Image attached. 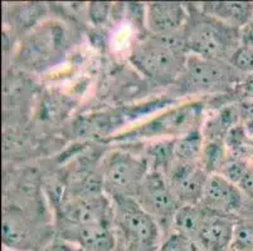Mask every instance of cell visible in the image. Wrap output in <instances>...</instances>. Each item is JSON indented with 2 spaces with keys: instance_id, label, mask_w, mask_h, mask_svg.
I'll return each instance as SVG.
<instances>
[{
  "instance_id": "obj_10",
  "label": "cell",
  "mask_w": 253,
  "mask_h": 251,
  "mask_svg": "<svg viewBox=\"0 0 253 251\" xmlns=\"http://www.w3.org/2000/svg\"><path fill=\"white\" fill-rule=\"evenodd\" d=\"M206 210L195 241L206 251H232L237 217Z\"/></svg>"
},
{
  "instance_id": "obj_4",
  "label": "cell",
  "mask_w": 253,
  "mask_h": 251,
  "mask_svg": "<svg viewBox=\"0 0 253 251\" xmlns=\"http://www.w3.org/2000/svg\"><path fill=\"white\" fill-rule=\"evenodd\" d=\"M241 75L228 62L189 54L184 71L172 86L181 94L214 92L231 87Z\"/></svg>"
},
{
  "instance_id": "obj_18",
  "label": "cell",
  "mask_w": 253,
  "mask_h": 251,
  "mask_svg": "<svg viewBox=\"0 0 253 251\" xmlns=\"http://www.w3.org/2000/svg\"><path fill=\"white\" fill-rule=\"evenodd\" d=\"M229 63L239 74L245 77L253 74V48L241 44L232 55Z\"/></svg>"
},
{
  "instance_id": "obj_25",
  "label": "cell",
  "mask_w": 253,
  "mask_h": 251,
  "mask_svg": "<svg viewBox=\"0 0 253 251\" xmlns=\"http://www.w3.org/2000/svg\"><path fill=\"white\" fill-rule=\"evenodd\" d=\"M120 251H124V250H120Z\"/></svg>"
},
{
  "instance_id": "obj_2",
  "label": "cell",
  "mask_w": 253,
  "mask_h": 251,
  "mask_svg": "<svg viewBox=\"0 0 253 251\" xmlns=\"http://www.w3.org/2000/svg\"><path fill=\"white\" fill-rule=\"evenodd\" d=\"M181 33L172 36H149L134 45L131 64L156 84H174L188 59Z\"/></svg>"
},
{
  "instance_id": "obj_14",
  "label": "cell",
  "mask_w": 253,
  "mask_h": 251,
  "mask_svg": "<svg viewBox=\"0 0 253 251\" xmlns=\"http://www.w3.org/2000/svg\"><path fill=\"white\" fill-rule=\"evenodd\" d=\"M204 138L198 128L184 133L180 138L175 140L174 153L175 160L184 162H199L204 147Z\"/></svg>"
},
{
  "instance_id": "obj_19",
  "label": "cell",
  "mask_w": 253,
  "mask_h": 251,
  "mask_svg": "<svg viewBox=\"0 0 253 251\" xmlns=\"http://www.w3.org/2000/svg\"><path fill=\"white\" fill-rule=\"evenodd\" d=\"M237 186L241 188V191L243 192L246 199L250 200V201H253V165L250 163V166L247 167L243 176L241 177Z\"/></svg>"
},
{
  "instance_id": "obj_20",
  "label": "cell",
  "mask_w": 253,
  "mask_h": 251,
  "mask_svg": "<svg viewBox=\"0 0 253 251\" xmlns=\"http://www.w3.org/2000/svg\"><path fill=\"white\" fill-rule=\"evenodd\" d=\"M43 251H84L81 249L78 248V246L73 245V244L67 243V241L64 240H57V241H52L50 244L45 245L43 248Z\"/></svg>"
},
{
  "instance_id": "obj_22",
  "label": "cell",
  "mask_w": 253,
  "mask_h": 251,
  "mask_svg": "<svg viewBox=\"0 0 253 251\" xmlns=\"http://www.w3.org/2000/svg\"><path fill=\"white\" fill-rule=\"evenodd\" d=\"M241 89H242V94L245 96L246 100L253 102V74L243 78Z\"/></svg>"
},
{
  "instance_id": "obj_24",
  "label": "cell",
  "mask_w": 253,
  "mask_h": 251,
  "mask_svg": "<svg viewBox=\"0 0 253 251\" xmlns=\"http://www.w3.org/2000/svg\"><path fill=\"white\" fill-rule=\"evenodd\" d=\"M232 251H237V250H232Z\"/></svg>"
},
{
  "instance_id": "obj_3",
  "label": "cell",
  "mask_w": 253,
  "mask_h": 251,
  "mask_svg": "<svg viewBox=\"0 0 253 251\" xmlns=\"http://www.w3.org/2000/svg\"><path fill=\"white\" fill-rule=\"evenodd\" d=\"M117 246L124 251H159L163 231L134 197L111 196Z\"/></svg>"
},
{
  "instance_id": "obj_11",
  "label": "cell",
  "mask_w": 253,
  "mask_h": 251,
  "mask_svg": "<svg viewBox=\"0 0 253 251\" xmlns=\"http://www.w3.org/2000/svg\"><path fill=\"white\" fill-rule=\"evenodd\" d=\"M39 238L37 227L29 222L22 211L5 207L3 217V243L5 248L14 251H27L38 245Z\"/></svg>"
},
{
  "instance_id": "obj_5",
  "label": "cell",
  "mask_w": 253,
  "mask_h": 251,
  "mask_svg": "<svg viewBox=\"0 0 253 251\" xmlns=\"http://www.w3.org/2000/svg\"><path fill=\"white\" fill-rule=\"evenodd\" d=\"M150 171L146 157L132 155L130 152H112L102 166L101 179L103 190L111 196L134 197Z\"/></svg>"
},
{
  "instance_id": "obj_12",
  "label": "cell",
  "mask_w": 253,
  "mask_h": 251,
  "mask_svg": "<svg viewBox=\"0 0 253 251\" xmlns=\"http://www.w3.org/2000/svg\"><path fill=\"white\" fill-rule=\"evenodd\" d=\"M199 8L211 17L238 29L253 19V3L251 1H211L202 3Z\"/></svg>"
},
{
  "instance_id": "obj_21",
  "label": "cell",
  "mask_w": 253,
  "mask_h": 251,
  "mask_svg": "<svg viewBox=\"0 0 253 251\" xmlns=\"http://www.w3.org/2000/svg\"><path fill=\"white\" fill-rule=\"evenodd\" d=\"M241 43L253 48V19L241 29Z\"/></svg>"
},
{
  "instance_id": "obj_23",
  "label": "cell",
  "mask_w": 253,
  "mask_h": 251,
  "mask_svg": "<svg viewBox=\"0 0 253 251\" xmlns=\"http://www.w3.org/2000/svg\"><path fill=\"white\" fill-rule=\"evenodd\" d=\"M243 207H248V215L246 216L247 218H253V201H250V200L246 199V204Z\"/></svg>"
},
{
  "instance_id": "obj_17",
  "label": "cell",
  "mask_w": 253,
  "mask_h": 251,
  "mask_svg": "<svg viewBox=\"0 0 253 251\" xmlns=\"http://www.w3.org/2000/svg\"><path fill=\"white\" fill-rule=\"evenodd\" d=\"M159 251H206L197 241L178 232H170L165 236Z\"/></svg>"
},
{
  "instance_id": "obj_15",
  "label": "cell",
  "mask_w": 253,
  "mask_h": 251,
  "mask_svg": "<svg viewBox=\"0 0 253 251\" xmlns=\"http://www.w3.org/2000/svg\"><path fill=\"white\" fill-rule=\"evenodd\" d=\"M228 155L225 152V143L220 138H211L204 142L201 156V165L209 175L219 174Z\"/></svg>"
},
{
  "instance_id": "obj_8",
  "label": "cell",
  "mask_w": 253,
  "mask_h": 251,
  "mask_svg": "<svg viewBox=\"0 0 253 251\" xmlns=\"http://www.w3.org/2000/svg\"><path fill=\"white\" fill-rule=\"evenodd\" d=\"M199 204L211 211L236 217L245 206L246 196L236 183L220 174H213L207 179Z\"/></svg>"
},
{
  "instance_id": "obj_9",
  "label": "cell",
  "mask_w": 253,
  "mask_h": 251,
  "mask_svg": "<svg viewBox=\"0 0 253 251\" xmlns=\"http://www.w3.org/2000/svg\"><path fill=\"white\" fill-rule=\"evenodd\" d=\"M146 28L154 36L180 34L188 20V8L174 1H155L146 6Z\"/></svg>"
},
{
  "instance_id": "obj_7",
  "label": "cell",
  "mask_w": 253,
  "mask_h": 251,
  "mask_svg": "<svg viewBox=\"0 0 253 251\" xmlns=\"http://www.w3.org/2000/svg\"><path fill=\"white\" fill-rule=\"evenodd\" d=\"M170 186L180 205L201 202L209 174L201 162H184L175 160L167 174Z\"/></svg>"
},
{
  "instance_id": "obj_1",
  "label": "cell",
  "mask_w": 253,
  "mask_h": 251,
  "mask_svg": "<svg viewBox=\"0 0 253 251\" xmlns=\"http://www.w3.org/2000/svg\"><path fill=\"white\" fill-rule=\"evenodd\" d=\"M188 20L181 32L189 54L213 61L228 62L241 47V29L204 13L199 5L186 4Z\"/></svg>"
},
{
  "instance_id": "obj_6",
  "label": "cell",
  "mask_w": 253,
  "mask_h": 251,
  "mask_svg": "<svg viewBox=\"0 0 253 251\" xmlns=\"http://www.w3.org/2000/svg\"><path fill=\"white\" fill-rule=\"evenodd\" d=\"M135 200L159 224L162 231L172 230V220L181 206L170 186L167 175L150 170L140 185Z\"/></svg>"
},
{
  "instance_id": "obj_13",
  "label": "cell",
  "mask_w": 253,
  "mask_h": 251,
  "mask_svg": "<svg viewBox=\"0 0 253 251\" xmlns=\"http://www.w3.org/2000/svg\"><path fill=\"white\" fill-rule=\"evenodd\" d=\"M206 207L201 204L181 205L172 220V231L184 235L195 241L198 232L203 224L206 216Z\"/></svg>"
},
{
  "instance_id": "obj_16",
  "label": "cell",
  "mask_w": 253,
  "mask_h": 251,
  "mask_svg": "<svg viewBox=\"0 0 253 251\" xmlns=\"http://www.w3.org/2000/svg\"><path fill=\"white\" fill-rule=\"evenodd\" d=\"M232 250L253 251V218H237Z\"/></svg>"
}]
</instances>
